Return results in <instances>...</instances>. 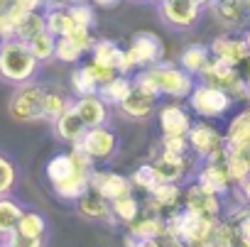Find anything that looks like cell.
Returning a JSON list of instances; mask_svg holds the SVG:
<instances>
[{"mask_svg": "<svg viewBox=\"0 0 250 247\" xmlns=\"http://www.w3.org/2000/svg\"><path fill=\"white\" fill-rule=\"evenodd\" d=\"M133 86L150 93V95H155V98L167 95L172 100H187L196 83H194V76L189 71H184L182 66L160 61L155 66L140 69L133 76Z\"/></svg>", "mask_w": 250, "mask_h": 247, "instance_id": "obj_1", "label": "cell"}, {"mask_svg": "<svg viewBox=\"0 0 250 247\" xmlns=\"http://www.w3.org/2000/svg\"><path fill=\"white\" fill-rule=\"evenodd\" d=\"M37 69H40V61L32 54L27 42L18 37L0 39V81L22 86L27 81H35Z\"/></svg>", "mask_w": 250, "mask_h": 247, "instance_id": "obj_2", "label": "cell"}, {"mask_svg": "<svg viewBox=\"0 0 250 247\" xmlns=\"http://www.w3.org/2000/svg\"><path fill=\"white\" fill-rule=\"evenodd\" d=\"M187 103H189V110L196 113L201 120H218V117H223L226 113H230L235 98H233L228 91L201 81V83L194 86V91L189 93Z\"/></svg>", "mask_w": 250, "mask_h": 247, "instance_id": "obj_3", "label": "cell"}, {"mask_svg": "<svg viewBox=\"0 0 250 247\" xmlns=\"http://www.w3.org/2000/svg\"><path fill=\"white\" fill-rule=\"evenodd\" d=\"M44 86L27 81L15 88L8 103V113L18 122H44Z\"/></svg>", "mask_w": 250, "mask_h": 247, "instance_id": "obj_4", "label": "cell"}, {"mask_svg": "<svg viewBox=\"0 0 250 247\" xmlns=\"http://www.w3.org/2000/svg\"><path fill=\"white\" fill-rule=\"evenodd\" d=\"M189 152L194 154L196 162H211V159H223L226 154V140L223 133L213 125V122H191L187 133Z\"/></svg>", "mask_w": 250, "mask_h": 247, "instance_id": "obj_5", "label": "cell"}, {"mask_svg": "<svg viewBox=\"0 0 250 247\" xmlns=\"http://www.w3.org/2000/svg\"><path fill=\"white\" fill-rule=\"evenodd\" d=\"M223 140H226V154H233L250 167V105L238 110L228 120Z\"/></svg>", "mask_w": 250, "mask_h": 247, "instance_id": "obj_6", "label": "cell"}, {"mask_svg": "<svg viewBox=\"0 0 250 247\" xmlns=\"http://www.w3.org/2000/svg\"><path fill=\"white\" fill-rule=\"evenodd\" d=\"M223 196L213 193L211 189L201 186L199 181H191L187 189H184V198H182V206L187 210H191L194 215H201L206 220H218L223 218Z\"/></svg>", "mask_w": 250, "mask_h": 247, "instance_id": "obj_7", "label": "cell"}, {"mask_svg": "<svg viewBox=\"0 0 250 247\" xmlns=\"http://www.w3.org/2000/svg\"><path fill=\"white\" fill-rule=\"evenodd\" d=\"M74 147H79L83 154H88L93 159V164L108 162L118 152V137L105 125H96V128H86V133L81 135L79 142H74Z\"/></svg>", "mask_w": 250, "mask_h": 247, "instance_id": "obj_8", "label": "cell"}, {"mask_svg": "<svg viewBox=\"0 0 250 247\" xmlns=\"http://www.w3.org/2000/svg\"><path fill=\"white\" fill-rule=\"evenodd\" d=\"M125 52H128V57L138 71V69H147V66L160 64L165 57V44L155 32H138L130 37V44Z\"/></svg>", "mask_w": 250, "mask_h": 247, "instance_id": "obj_9", "label": "cell"}, {"mask_svg": "<svg viewBox=\"0 0 250 247\" xmlns=\"http://www.w3.org/2000/svg\"><path fill=\"white\" fill-rule=\"evenodd\" d=\"M91 61H96V64H101L105 69H113V71H118L123 76H130L135 71L128 52L120 49L110 39H96L93 42V47H91Z\"/></svg>", "mask_w": 250, "mask_h": 247, "instance_id": "obj_10", "label": "cell"}, {"mask_svg": "<svg viewBox=\"0 0 250 247\" xmlns=\"http://www.w3.org/2000/svg\"><path fill=\"white\" fill-rule=\"evenodd\" d=\"M160 15L174 30H191L201 18V5L194 0H165L160 3Z\"/></svg>", "mask_w": 250, "mask_h": 247, "instance_id": "obj_11", "label": "cell"}, {"mask_svg": "<svg viewBox=\"0 0 250 247\" xmlns=\"http://www.w3.org/2000/svg\"><path fill=\"white\" fill-rule=\"evenodd\" d=\"M191 162H194V154H177V152H167L160 147L157 157L152 159V167L157 169L160 174V181H184L189 174H191Z\"/></svg>", "mask_w": 250, "mask_h": 247, "instance_id": "obj_12", "label": "cell"}, {"mask_svg": "<svg viewBox=\"0 0 250 247\" xmlns=\"http://www.w3.org/2000/svg\"><path fill=\"white\" fill-rule=\"evenodd\" d=\"M226 157V154H223ZM196 181L206 189H211L213 193L218 196H228L233 193L235 184L230 181L228 176V169H226V162L223 159H211V162H199L196 167Z\"/></svg>", "mask_w": 250, "mask_h": 247, "instance_id": "obj_13", "label": "cell"}, {"mask_svg": "<svg viewBox=\"0 0 250 247\" xmlns=\"http://www.w3.org/2000/svg\"><path fill=\"white\" fill-rule=\"evenodd\" d=\"M44 0H0V39L5 37H13V30H15V22L32 13V10H40Z\"/></svg>", "mask_w": 250, "mask_h": 247, "instance_id": "obj_14", "label": "cell"}, {"mask_svg": "<svg viewBox=\"0 0 250 247\" xmlns=\"http://www.w3.org/2000/svg\"><path fill=\"white\" fill-rule=\"evenodd\" d=\"M191 128V115L179 103H167L160 108V130L167 137H187Z\"/></svg>", "mask_w": 250, "mask_h": 247, "instance_id": "obj_15", "label": "cell"}, {"mask_svg": "<svg viewBox=\"0 0 250 247\" xmlns=\"http://www.w3.org/2000/svg\"><path fill=\"white\" fill-rule=\"evenodd\" d=\"M91 191H96L98 196H103L105 201H113L123 193L133 191V184L130 179H125L115 171H105V169H93L91 171Z\"/></svg>", "mask_w": 250, "mask_h": 247, "instance_id": "obj_16", "label": "cell"}, {"mask_svg": "<svg viewBox=\"0 0 250 247\" xmlns=\"http://www.w3.org/2000/svg\"><path fill=\"white\" fill-rule=\"evenodd\" d=\"M208 52L213 59L218 61H226L230 66H238L250 52H248V44L243 37H233V35H221L216 37L211 44H208Z\"/></svg>", "mask_w": 250, "mask_h": 247, "instance_id": "obj_17", "label": "cell"}, {"mask_svg": "<svg viewBox=\"0 0 250 247\" xmlns=\"http://www.w3.org/2000/svg\"><path fill=\"white\" fill-rule=\"evenodd\" d=\"M182 198H184V189L174 181H160L152 191H150V201H152V210H157L160 215H169L177 208H182Z\"/></svg>", "mask_w": 250, "mask_h": 247, "instance_id": "obj_18", "label": "cell"}, {"mask_svg": "<svg viewBox=\"0 0 250 247\" xmlns=\"http://www.w3.org/2000/svg\"><path fill=\"white\" fill-rule=\"evenodd\" d=\"M71 105L79 113V117L83 120L86 128H96V125H105V122H108V103L98 93H93V95H79Z\"/></svg>", "mask_w": 250, "mask_h": 247, "instance_id": "obj_19", "label": "cell"}, {"mask_svg": "<svg viewBox=\"0 0 250 247\" xmlns=\"http://www.w3.org/2000/svg\"><path fill=\"white\" fill-rule=\"evenodd\" d=\"M118 108H120L123 115H128L133 120H147L155 113V108H157V98L133 86V91L118 103Z\"/></svg>", "mask_w": 250, "mask_h": 247, "instance_id": "obj_20", "label": "cell"}, {"mask_svg": "<svg viewBox=\"0 0 250 247\" xmlns=\"http://www.w3.org/2000/svg\"><path fill=\"white\" fill-rule=\"evenodd\" d=\"M208 8H211L213 18L226 27H243L245 22H250L245 0H211Z\"/></svg>", "mask_w": 250, "mask_h": 247, "instance_id": "obj_21", "label": "cell"}, {"mask_svg": "<svg viewBox=\"0 0 250 247\" xmlns=\"http://www.w3.org/2000/svg\"><path fill=\"white\" fill-rule=\"evenodd\" d=\"M79 213L83 215V218H91V220H105V223H110V225H115L118 220H115V215H113V210H110V201H105L103 196H98L96 191H86L79 201Z\"/></svg>", "mask_w": 250, "mask_h": 247, "instance_id": "obj_22", "label": "cell"}, {"mask_svg": "<svg viewBox=\"0 0 250 247\" xmlns=\"http://www.w3.org/2000/svg\"><path fill=\"white\" fill-rule=\"evenodd\" d=\"M54 133L59 140L74 145L81 140V135L86 133V125H83V120L79 117V113L74 110V105H69L57 120H54Z\"/></svg>", "mask_w": 250, "mask_h": 247, "instance_id": "obj_23", "label": "cell"}, {"mask_svg": "<svg viewBox=\"0 0 250 247\" xmlns=\"http://www.w3.org/2000/svg\"><path fill=\"white\" fill-rule=\"evenodd\" d=\"M165 230H167V220H165V215H155V213H150V215H145V218H135L130 225H128V232L133 235V237H138V240H147V237H162L165 235Z\"/></svg>", "mask_w": 250, "mask_h": 247, "instance_id": "obj_24", "label": "cell"}, {"mask_svg": "<svg viewBox=\"0 0 250 247\" xmlns=\"http://www.w3.org/2000/svg\"><path fill=\"white\" fill-rule=\"evenodd\" d=\"M226 218L235 228V245L238 247H250V206L238 201V206H233L226 213Z\"/></svg>", "mask_w": 250, "mask_h": 247, "instance_id": "obj_25", "label": "cell"}, {"mask_svg": "<svg viewBox=\"0 0 250 247\" xmlns=\"http://www.w3.org/2000/svg\"><path fill=\"white\" fill-rule=\"evenodd\" d=\"M208 61H211V52H208V47H204V44H189V47L182 52V57H179V66H182L184 71H189L191 76H199Z\"/></svg>", "mask_w": 250, "mask_h": 247, "instance_id": "obj_26", "label": "cell"}, {"mask_svg": "<svg viewBox=\"0 0 250 247\" xmlns=\"http://www.w3.org/2000/svg\"><path fill=\"white\" fill-rule=\"evenodd\" d=\"M20 215H22L20 203H15L10 196H3V198H0V240L10 237V235L18 230Z\"/></svg>", "mask_w": 250, "mask_h": 247, "instance_id": "obj_27", "label": "cell"}, {"mask_svg": "<svg viewBox=\"0 0 250 247\" xmlns=\"http://www.w3.org/2000/svg\"><path fill=\"white\" fill-rule=\"evenodd\" d=\"M18 235L32 237V240H44L47 235V218L40 210H22L20 223H18Z\"/></svg>", "mask_w": 250, "mask_h": 247, "instance_id": "obj_28", "label": "cell"}, {"mask_svg": "<svg viewBox=\"0 0 250 247\" xmlns=\"http://www.w3.org/2000/svg\"><path fill=\"white\" fill-rule=\"evenodd\" d=\"M44 25H47V30L54 37H64V35H69L76 27V22L71 20V15H69V10L64 5H52L44 13Z\"/></svg>", "mask_w": 250, "mask_h": 247, "instance_id": "obj_29", "label": "cell"}, {"mask_svg": "<svg viewBox=\"0 0 250 247\" xmlns=\"http://www.w3.org/2000/svg\"><path fill=\"white\" fill-rule=\"evenodd\" d=\"M110 210H113V215H115L118 223L130 225V223L140 215V203H138L135 193L128 191V193H123V196H118V198L110 201Z\"/></svg>", "mask_w": 250, "mask_h": 247, "instance_id": "obj_30", "label": "cell"}, {"mask_svg": "<svg viewBox=\"0 0 250 247\" xmlns=\"http://www.w3.org/2000/svg\"><path fill=\"white\" fill-rule=\"evenodd\" d=\"M130 91H133V78L118 74L115 78H110L108 83H103V86L98 88V95H101L108 105H118Z\"/></svg>", "mask_w": 250, "mask_h": 247, "instance_id": "obj_31", "label": "cell"}, {"mask_svg": "<svg viewBox=\"0 0 250 247\" xmlns=\"http://www.w3.org/2000/svg\"><path fill=\"white\" fill-rule=\"evenodd\" d=\"M42 30H47L44 25V15L40 10H32L27 15H22L18 22H15V30H13V37L22 39V42H30L35 35H40Z\"/></svg>", "mask_w": 250, "mask_h": 247, "instance_id": "obj_32", "label": "cell"}, {"mask_svg": "<svg viewBox=\"0 0 250 247\" xmlns=\"http://www.w3.org/2000/svg\"><path fill=\"white\" fill-rule=\"evenodd\" d=\"M71 103H74V100H71L64 91H59V88H47V91H44V120H47V122H54Z\"/></svg>", "mask_w": 250, "mask_h": 247, "instance_id": "obj_33", "label": "cell"}, {"mask_svg": "<svg viewBox=\"0 0 250 247\" xmlns=\"http://www.w3.org/2000/svg\"><path fill=\"white\" fill-rule=\"evenodd\" d=\"M71 88H74V93L76 95H93V93H98V81H96V76L91 74V69H88V64H83V66H76L74 71H71Z\"/></svg>", "mask_w": 250, "mask_h": 247, "instance_id": "obj_34", "label": "cell"}, {"mask_svg": "<svg viewBox=\"0 0 250 247\" xmlns=\"http://www.w3.org/2000/svg\"><path fill=\"white\" fill-rule=\"evenodd\" d=\"M18 176H20V171H18V164L13 162V157L0 152V198L13 193V189L18 184Z\"/></svg>", "mask_w": 250, "mask_h": 247, "instance_id": "obj_35", "label": "cell"}, {"mask_svg": "<svg viewBox=\"0 0 250 247\" xmlns=\"http://www.w3.org/2000/svg\"><path fill=\"white\" fill-rule=\"evenodd\" d=\"M30 49H32V54L37 57V61L42 64V61H49L52 57H54V44H57V37L49 32V30H42L40 35H35L30 42Z\"/></svg>", "mask_w": 250, "mask_h": 247, "instance_id": "obj_36", "label": "cell"}, {"mask_svg": "<svg viewBox=\"0 0 250 247\" xmlns=\"http://www.w3.org/2000/svg\"><path fill=\"white\" fill-rule=\"evenodd\" d=\"M130 184L135 186V189H143V191H152L157 184H160V174H157V169L152 167V162H145V164H140L135 171H133V176H130Z\"/></svg>", "mask_w": 250, "mask_h": 247, "instance_id": "obj_37", "label": "cell"}, {"mask_svg": "<svg viewBox=\"0 0 250 247\" xmlns=\"http://www.w3.org/2000/svg\"><path fill=\"white\" fill-rule=\"evenodd\" d=\"M86 52L69 37H57V44H54V59L64 61V64H76Z\"/></svg>", "mask_w": 250, "mask_h": 247, "instance_id": "obj_38", "label": "cell"}, {"mask_svg": "<svg viewBox=\"0 0 250 247\" xmlns=\"http://www.w3.org/2000/svg\"><path fill=\"white\" fill-rule=\"evenodd\" d=\"M66 10H69V15H71V20L79 25V27H86V30H91L93 25H96V13H93V8L88 5V3H76V5H66Z\"/></svg>", "mask_w": 250, "mask_h": 247, "instance_id": "obj_39", "label": "cell"}, {"mask_svg": "<svg viewBox=\"0 0 250 247\" xmlns=\"http://www.w3.org/2000/svg\"><path fill=\"white\" fill-rule=\"evenodd\" d=\"M223 162H226V169H228V176H230V181L238 186L248 174H250V167L243 162V159H238V157H233V154H226L223 157Z\"/></svg>", "mask_w": 250, "mask_h": 247, "instance_id": "obj_40", "label": "cell"}, {"mask_svg": "<svg viewBox=\"0 0 250 247\" xmlns=\"http://www.w3.org/2000/svg\"><path fill=\"white\" fill-rule=\"evenodd\" d=\"M160 147H162V150H167V152L189 154V142H187V137H167V135H162Z\"/></svg>", "mask_w": 250, "mask_h": 247, "instance_id": "obj_41", "label": "cell"}, {"mask_svg": "<svg viewBox=\"0 0 250 247\" xmlns=\"http://www.w3.org/2000/svg\"><path fill=\"white\" fill-rule=\"evenodd\" d=\"M5 247H44V240H32V237H22L18 232H13L10 237L0 240Z\"/></svg>", "mask_w": 250, "mask_h": 247, "instance_id": "obj_42", "label": "cell"}, {"mask_svg": "<svg viewBox=\"0 0 250 247\" xmlns=\"http://www.w3.org/2000/svg\"><path fill=\"white\" fill-rule=\"evenodd\" d=\"M125 247H165V242L160 237H147V240H138L128 232V237H125Z\"/></svg>", "mask_w": 250, "mask_h": 247, "instance_id": "obj_43", "label": "cell"}, {"mask_svg": "<svg viewBox=\"0 0 250 247\" xmlns=\"http://www.w3.org/2000/svg\"><path fill=\"white\" fill-rule=\"evenodd\" d=\"M233 191H235V196H238V201H240V203L250 206V174H248V176H245V179L233 189Z\"/></svg>", "mask_w": 250, "mask_h": 247, "instance_id": "obj_44", "label": "cell"}, {"mask_svg": "<svg viewBox=\"0 0 250 247\" xmlns=\"http://www.w3.org/2000/svg\"><path fill=\"white\" fill-rule=\"evenodd\" d=\"M238 74H240V78L245 81V86L250 88V54H248V57H245V59L238 64Z\"/></svg>", "mask_w": 250, "mask_h": 247, "instance_id": "obj_45", "label": "cell"}, {"mask_svg": "<svg viewBox=\"0 0 250 247\" xmlns=\"http://www.w3.org/2000/svg\"><path fill=\"white\" fill-rule=\"evenodd\" d=\"M118 3H120V0H93V5H98V8H113Z\"/></svg>", "mask_w": 250, "mask_h": 247, "instance_id": "obj_46", "label": "cell"}, {"mask_svg": "<svg viewBox=\"0 0 250 247\" xmlns=\"http://www.w3.org/2000/svg\"><path fill=\"white\" fill-rule=\"evenodd\" d=\"M76 3H88V0H54L52 5H64L66 8V5H76Z\"/></svg>", "mask_w": 250, "mask_h": 247, "instance_id": "obj_47", "label": "cell"}, {"mask_svg": "<svg viewBox=\"0 0 250 247\" xmlns=\"http://www.w3.org/2000/svg\"><path fill=\"white\" fill-rule=\"evenodd\" d=\"M243 39H245V44H248V52H250V25H248V30L243 32Z\"/></svg>", "mask_w": 250, "mask_h": 247, "instance_id": "obj_48", "label": "cell"}, {"mask_svg": "<svg viewBox=\"0 0 250 247\" xmlns=\"http://www.w3.org/2000/svg\"><path fill=\"white\" fill-rule=\"evenodd\" d=\"M194 3H199V5L204 8V5H208V3H211V0H194Z\"/></svg>", "mask_w": 250, "mask_h": 247, "instance_id": "obj_49", "label": "cell"}, {"mask_svg": "<svg viewBox=\"0 0 250 247\" xmlns=\"http://www.w3.org/2000/svg\"><path fill=\"white\" fill-rule=\"evenodd\" d=\"M152 3H157V5H160V3H165V0H152Z\"/></svg>", "mask_w": 250, "mask_h": 247, "instance_id": "obj_50", "label": "cell"}, {"mask_svg": "<svg viewBox=\"0 0 250 247\" xmlns=\"http://www.w3.org/2000/svg\"><path fill=\"white\" fill-rule=\"evenodd\" d=\"M0 247H5V245H3V242H0Z\"/></svg>", "mask_w": 250, "mask_h": 247, "instance_id": "obj_51", "label": "cell"}, {"mask_svg": "<svg viewBox=\"0 0 250 247\" xmlns=\"http://www.w3.org/2000/svg\"><path fill=\"white\" fill-rule=\"evenodd\" d=\"M230 247H238V245H230Z\"/></svg>", "mask_w": 250, "mask_h": 247, "instance_id": "obj_52", "label": "cell"}]
</instances>
